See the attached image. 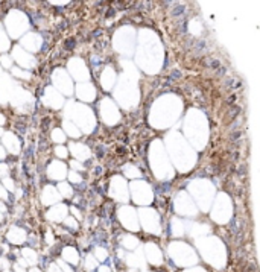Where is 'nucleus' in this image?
<instances>
[{"mask_svg": "<svg viewBox=\"0 0 260 272\" xmlns=\"http://www.w3.org/2000/svg\"><path fill=\"white\" fill-rule=\"evenodd\" d=\"M208 66H210V67H212L213 70H218V69H219V67H221V62H219V61H218V59H214V58H213L212 61H210V62H208Z\"/></svg>", "mask_w": 260, "mask_h": 272, "instance_id": "8", "label": "nucleus"}, {"mask_svg": "<svg viewBox=\"0 0 260 272\" xmlns=\"http://www.w3.org/2000/svg\"><path fill=\"white\" fill-rule=\"evenodd\" d=\"M52 138H53L56 143H62L64 142V138H66V135L62 134V131L61 129H53L52 131Z\"/></svg>", "mask_w": 260, "mask_h": 272, "instance_id": "4", "label": "nucleus"}, {"mask_svg": "<svg viewBox=\"0 0 260 272\" xmlns=\"http://www.w3.org/2000/svg\"><path fill=\"white\" fill-rule=\"evenodd\" d=\"M5 158H6V152L3 148H0V160H5Z\"/></svg>", "mask_w": 260, "mask_h": 272, "instance_id": "12", "label": "nucleus"}, {"mask_svg": "<svg viewBox=\"0 0 260 272\" xmlns=\"http://www.w3.org/2000/svg\"><path fill=\"white\" fill-rule=\"evenodd\" d=\"M8 239H9V242L15 243V245L26 242V236H24V231L22 228H12L8 233Z\"/></svg>", "mask_w": 260, "mask_h": 272, "instance_id": "1", "label": "nucleus"}, {"mask_svg": "<svg viewBox=\"0 0 260 272\" xmlns=\"http://www.w3.org/2000/svg\"><path fill=\"white\" fill-rule=\"evenodd\" d=\"M184 12H186V6H184V5H178V6L174 8L172 15H174V17H179V15H183Z\"/></svg>", "mask_w": 260, "mask_h": 272, "instance_id": "5", "label": "nucleus"}, {"mask_svg": "<svg viewBox=\"0 0 260 272\" xmlns=\"http://www.w3.org/2000/svg\"><path fill=\"white\" fill-rule=\"evenodd\" d=\"M9 172V167L6 164H0V177H5Z\"/></svg>", "mask_w": 260, "mask_h": 272, "instance_id": "9", "label": "nucleus"}, {"mask_svg": "<svg viewBox=\"0 0 260 272\" xmlns=\"http://www.w3.org/2000/svg\"><path fill=\"white\" fill-rule=\"evenodd\" d=\"M8 58H9V56H2V62H3L6 67H9V66H11V62H12V61L9 62V59H8Z\"/></svg>", "mask_w": 260, "mask_h": 272, "instance_id": "10", "label": "nucleus"}, {"mask_svg": "<svg viewBox=\"0 0 260 272\" xmlns=\"http://www.w3.org/2000/svg\"><path fill=\"white\" fill-rule=\"evenodd\" d=\"M5 122H6L5 116H3V114H0V125H5Z\"/></svg>", "mask_w": 260, "mask_h": 272, "instance_id": "13", "label": "nucleus"}, {"mask_svg": "<svg viewBox=\"0 0 260 272\" xmlns=\"http://www.w3.org/2000/svg\"><path fill=\"white\" fill-rule=\"evenodd\" d=\"M58 198H59V195L55 192V189L46 187V190H44V198H43V201L46 202V205H52Z\"/></svg>", "mask_w": 260, "mask_h": 272, "instance_id": "2", "label": "nucleus"}, {"mask_svg": "<svg viewBox=\"0 0 260 272\" xmlns=\"http://www.w3.org/2000/svg\"><path fill=\"white\" fill-rule=\"evenodd\" d=\"M22 255L26 257V260L29 261V263H35L37 261V255L32 249H24V251H22Z\"/></svg>", "mask_w": 260, "mask_h": 272, "instance_id": "3", "label": "nucleus"}, {"mask_svg": "<svg viewBox=\"0 0 260 272\" xmlns=\"http://www.w3.org/2000/svg\"><path fill=\"white\" fill-rule=\"evenodd\" d=\"M6 196H8V193L5 192V189H3L2 186H0V198H6Z\"/></svg>", "mask_w": 260, "mask_h": 272, "instance_id": "11", "label": "nucleus"}, {"mask_svg": "<svg viewBox=\"0 0 260 272\" xmlns=\"http://www.w3.org/2000/svg\"><path fill=\"white\" fill-rule=\"evenodd\" d=\"M55 154H56V157L66 158V157H67V151H66V148H62V146H58V148L55 149Z\"/></svg>", "mask_w": 260, "mask_h": 272, "instance_id": "7", "label": "nucleus"}, {"mask_svg": "<svg viewBox=\"0 0 260 272\" xmlns=\"http://www.w3.org/2000/svg\"><path fill=\"white\" fill-rule=\"evenodd\" d=\"M170 2H172V0H164V3H166V5H169Z\"/></svg>", "mask_w": 260, "mask_h": 272, "instance_id": "14", "label": "nucleus"}, {"mask_svg": "<svg viewBox=\"0 0 260 272\" xmlns=\"http://www.w3.org/2000/svg\"><path fill=\"white\" fill-rule=\"evenodd\" d=\"M58 190H59V195H62V196H70V189H69L64 182L58 186Z\"/></svg>", "mask_w": 260, "mask_h": 272, "instance_id": "6", "label": "nucleus"}]
</instances>
